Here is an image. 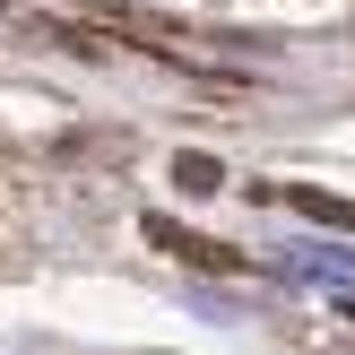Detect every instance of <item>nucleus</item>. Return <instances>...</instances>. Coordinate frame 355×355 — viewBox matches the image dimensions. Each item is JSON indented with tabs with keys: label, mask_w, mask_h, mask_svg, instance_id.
Masks as SVG:
<instances>
[{
	"label": "nucleus",
	"mask_w": 355,
	"mask_h": 355,
	"mask_svg": "<svg viewBox=\"0 0 355 355\" xmlns=\"http://www.w3.org/2000/svg\"><path fill=\"white\" fill-rule=\"evenodd\" d=\"M148 243H156V252H173V260H191V269H217V277H243V269H252L234 243L200 234V225H182V217H148Z\"/></svg>",
	"instance_id": "nucleus-1"
},
{
	"label": "nucleus",
	"mask_w": 355,
	"mask_h": 355,
	"mask_svg": "<svg viewBox=\"0 0 355 355\" xmlns=\"http://www.w3.org/2000/svg\"><path fill=\"white\" fill-rule=\"evenodd\" d=\"M269 200H286L295 217H312V225H355V200H338V191H312V182H277Z\"/></svg>",
	"instance_id": "nucleus-2"
},
{
	"label": "nucleus",
	"mask_w": 355,
	"mask_h": 355,
	"mask_svg": "<svg viewBox=\"0 0 355 355\" xmlns=\"http://www.w3.org/2000/svg\"><path fill=\"white\" fill-rule=\"evenodd\" d=\"M173 182H182L191 200H208V191L225 182V165H217V156H200V148H191V156H173Z\"/></svg>",
	"instance_id": "nucleus-3"
}]
</instances>
